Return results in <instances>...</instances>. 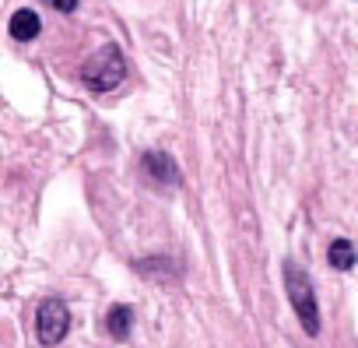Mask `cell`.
Here are the masks:
<instances>
[{
	"label": "cell",
	"instance_id": "7a4b0ae2",
	"mask_svg": "<svg viewBox=\"0 0 358 348\" xmlns=\"http://www.w3.org/2000/svg\"><path fill=\"white\" fill-rule=\"evenodd\" d=\"M81 78H85V85H88L92 92H113V88H120L123 78H127V57H123V50L113 46V43L99 46V50L85 60Z\"/></svg>",
	"mask_w": 358,
	"mask_h": 348
},
{
	"label": "cell",
	"instance_id": "5b68a950",
	"mask_svg": "<svg viewBox=\"0 0 358 348\" xmlns=\"http://www.w3.org/2000/svg\"><path fill=\"white\" fill-rule=\"evenodd\" d=\"M8 29H11V36H15L18 43H32V39L43 32V22H39V15H36V11L22 8V11H15V15H11Z\"/></svg>",
	"mask_w": 358,
	"mask_h": 348
},
{
	"label": "cell",
	"instance_id": "ba28073f",
	"mask_svg": "<svg viewBox=\"0 0 358 348\" xmlns=\"http://www.w3.org/2000/svg\"><path fill=\"white\" fill-rule=\"evenodd\" d=\"M43 4H50V8L60 11V15H71V11L78 8V0H43Z\"/></svg>",
	"mask_w": 358,
	"mask_h": 348
},
{
	"label": "cell",
	"instance_id": "6da1fadb",
	"mask_svg": "<svg viewBox=\"0 0 358 348\" xmlns=\"http://www.w3.org/2000/svg\"><path fill=\"white\" fill-rule=\"evenodd\" d=\"M281 274H285V292H288V302H292V309H295L302 330H306L309 337H316V334H320V306H316V292H313L309 271H302L299 260L285 257Z\"/></svg>",
	"mask_w": 358,
	"mask_h": 348
},
{
	"label": "cell",
	"instance_id": "3957f363",
	"mask_svg": "<svg viewBox=\"0 0 358 348\" xmlns=\"http://www.w3.org/2000/svg\"><path fill=\"white\" fill-rule=\"evenodd\" d=\"M71 330V309L64 299H43L36 309V337L43 348H53L67 337Z\"/></svg>",
	"mask_w": 358,
	"mask_h": 348
},
{
	"label": "cell",
	"instance_id": "277c9868",
	"mask_svg": "<svg viewBox=\"0 0 358 348\" xmlns=\"http://www.w3.org/2000/svg\"><path fill=\"white\" fill-rule=\"evenodd\" d=\"M141 165H144L148 180H151L155 187H179V183H183V176H179V165L169 158V151H144Z\"/></svg>",
	"mask_w": 358,
	"mask_h": 348
},
{
	"label": "cell",
	"instance_id": "8992f818",
	"mask_svg": "<svg viewBox=\"0 0 358 348\" xmlns=\"http://www.w3.org/2000/svg\"><path fill=\"white\" fill-rule=\"evenodd\" d=\"M130 327H134V309L127 302H116L106 309V330L116 337V341H127L130 337Z\"/></svg>",
	"mask_w": 358,
	"mask_h": 348
},
{
	"label": "cell",
	"instance_id": "52a82bcc",
	"mask_svg": "<svg viewBox=\"0 0 358 348\" xmlns=\"http://www.w3.org/2000/svg\"><path fill=\"white\" fill-rule=\"evenodd\" d=\"M355 260H358V250H355L351 239H334V243H330V250H327V264H330L334 271H351Z\"/></svg>",
	"mask_w": 358,
	"mask_h": 348
}]
</instances>
